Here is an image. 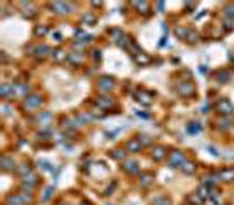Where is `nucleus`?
I'll return each mask as SVG.
<instances>
[{
  "mask_svg": "<svg viewBox=\"0 0 234 205\" xmlns=\"http://www.w3.org/2000/svg\"><path fill=\"white\" fill-rule=\"evenodd\" d=\"M42 103V98L37 97V95H33V97H28V100L25 102V107L27 109H33V107H39Z\"/></svg>",
  "mask_w": 234,
  "mask_h": 205,
  "instance_id": "obj_2",
  "label": "nucleus"
},
{
  "mask_svg": "<svg viewBox=\"0 0 234 205\" xmlns=\"http://www.w3.org/2000/svg\"><path fill=\"white\" fill-rule=\"evenodd\" d=\"M180 91L183 95H190V93H194V86L192 84H183V86H180Z\"/></svg>",
  "mask_w": 234,
  "mask_h": 205,
  "instance_id": "obj_11",
  "label": "nucleus"
},
{
  "mask_svg": "<svg viewBox=\"0 0 234 205\" xmlns=\"http://www.w3.org/2000/svg\"><path fill=\"white\" fill-rule=\"evenodd\" d=\"M227 14H229L231 18L234 16V7H227Z\"/></svg>",
  "mask_w": 234,
  "mask_h": 205,
  "instance_id": "obj_19",
  "label": "nucleus"
},
{
  "mask_svg": "<svg viewBox=\"0 0 234 205\" xmlns=\"http://www.w3.org/2000/svg\"><path fill=\"white\" fill-rule=\"evenodd\" d=\"M169 163L173 165V167H181L183 163H185V156H183V153L180 151H174L169 154Z\"/></svg>",
  "mask_w": 234,
  "mask_h": 205,
  "instance_id": "obj_1",
  "label": "nucleus"
},
{
  "mask_svg": "<svg viewBox=\"0 0 234 205\" xmlns=\"http://www.w3.org/2000/svg\"><path fill=\"white\" fill-rule=\"evenodd\" d=\"M181 170H183V172L185 174H194L196 172V165H194V163H183V165H181Z\"/></svg>",
  "mask_w": 234,
  "mask_h": 205,
  "instance_id": "obj_8",
  "label": "nucleus"
},
{
  "mask_svg": "<svg viewBox=\"0 0 234 205\" xmlns=\"http://www.w3.org/2000/svg\"><path fill=\"white\" fill-rule=\"evenodd\" d=\"M141 140H137V139H132V140L127 142V151H130V153H137V151H141Z\"/></svg>",
  "mask_w": 234,
  "mask_h": 205,
  "instance_id": "obj_3",
  "label": "nucleus"
},
{
  "mask_svg": "<svg viewBox=\"0 0 234 205\" xmlns=\"http://www.w3.org/2000/svg\"><path fill=\"white\" fill-rule=\"evenodd\" d=\"M220 126H222V128H229V126H231V121H229V119H222V121H220Z\"/></svg>",
  "mask_w": 234,
  "mask_h": 205,
  "instance_id": "obj_15",
  "label": "nucleus"
},
{
  "mask_svg": "<svg viewBox=\"0 0 234 205\" xmlns=\"http://www.w3.org/2000/svg\"><path fill=\"white\" fill-rule=\"evenodd\" d=\"M141 181H143V186H150L153 181V174H144L141 177Z\"/></svg>",
  "mask_w": 234,
  "mask_h": 205,
  "instance_id": "obj_12",
  "label": "nucleus"
},
{
  "mask_svg": "<svg viewBox=\"0 0 234 205\" xmlns=\"http://www.w3.org/2000/svg\"><path fill=\"white\" fill-rule=\"evenodd\" d=\"M46 32H48V28H39V30H37L39 35H41V33H46Z\"/></svg>",
  "mask_w": 234,
  "mask_h": 205,
  "instance_id": "obj_20",
  "label": "nucleus"
},
{
  "mask_svg": "<svg viewBox=\"0 0 234 205\" xmlns=\"http://www.w3.org/2000/svg\"><path fill=\"white\" fill-rule=\"evenodd\" d=\"M125 170H129V172H139L136 161H127L125 163Z\"/></svg>",
  "mask_w": 234,
  "mask_h": 205,
  "instance_id": "obj_10",
  "label": "nucleus"
},
{
  "mask_svg": "<svg viewBox=\"0 0 234 205\" xmlns=\"http://www.w3.org/2000/svg\"><path fill=\"white\" fill-rule=\"evenodd\" d=\"M136 61L137 63H143V65H146V63H150V58H148V56H144V54H137L136 56Z\"/></svg>",
  "mask_w": 234,
  "mask_h": 205,
  "instance_id": "obj_13",
  "label": "nucleus"
},
{
  "mask_svg": "<svg viewBox=\"0 0 234 205\" xmlns=\"http://www.w3.org/2000/svg\"><path fill=\"white\" fill-rule=\"evenodd\" d=\"M153 158H155L157 161L164 160V158H166V149H164V147H155V149H153Z\"/></svg>",
  "mask_w": 234,
  "mask_h": 205,
  "instance_id": "obj_7",
  "label": "nucleus"
},
{
  "mask_svg": "<svg viewBox=\"0 0 234 205\" xmlns=\"http://www.w3.org/2000/svg\"><path fill=\"white\" fill-rule=\"evenodd\" d=\"M153 205H171V202H169V198H166V196H158V198L153 200Z\"/></svg>",
  "mask_w": 234,
  "mask_h": 205,
  "instance_id": "obj_9",
  "label": "nucleus"
},
{
  "mask_svg": "<svg viewBox=\"0 0 234 205\" xmlns=\"http://www.w3.org/2000/svg\"><path fill=\"white\" fill-rule=\"evenodd\" d=\"M217 109H218V111H220L222 114H231V112L234 111L232 105H231L229 102H225V100H220V102L217 103Z\"/></svg>",
  "mask_w": 234,
  "mask_h": 205,
  "instance_id": "obj_4",
  "label": "nucleus"
},
{
  "mask_svg": "<svg viewBox=\"0 0 234 205\" xmlns=\"http://www.w3.org/2000/svg\"><path fill=\"white\" fill-rule=\"evenodd\" d=\"M176 33H178V37H183V35H187V30H181V28H178V30H176Z\"/></svg>",
  "mask_w": 234,
  "mask_h": 205,
  "instance_id": "obj_17",
  "label": "nucleus"
},
{
  "mask_svg": "<svg viewBox=\"0 0 234 205\" xmlns=\"http://www.w3.org/2000/svg\"><path fill=\"white\" fill-rule=\"evenodd\" d=\"M111 100H106V98H104V100H99V105H100V107H108V105H111Z\"/></svg>",
  "mask_w": 234,
  "mask_h": 205,
  "instance_id": "obj_14",
  "label": "nucleus"
},
{
  "mask_svg": "<svg viewBox=\"0 0 234 205\" xmlns=\"http://www.w3.org/2000/svg\"><path fill=\"white\" fill-rule=\"evenodd\" d=\"M113 79H111V77H102V79H100V81H99V88H100V90H104V91H108V90H111V88H113Z\"/></svg>",
  "mask_w": 234,
  "mask_h": 205,
  "instance_id": "obj_5",
  "label": "nucleus"
},
{
  "mask_svg": "<svg viewBox=\"0 0 234 205\" xmlns=\"http://www.w3.org/2000/svg\"><path fill=\"white\" fill-rule=\"evenodd\" d=\"M51 193H53V188H48V189H46V196H44V200H49V198H51Z\"/></svg>",
  "mask_w": 234,
  "mask_h": 205,
  "instance_id": "obj_16",
  "label": "nucleus"
},
{
  "mask_svg": "<svg viewBox=\"0 0 234 205\" xmlns=\"http://www.w3.org/2000/svg\"><path fill=\"white\" fill-rule=\"evenodd\" d=\"M218 177L223 179V181H232L234 179V170H220V172H218Z\"/></svg>",
  "mask_w": 234,
  "mask_h": 205,
  "instance_id": "obj_6",
  "label": "nucleus"
},
{
  "mask_svg": "<svg viewBox=\"0 0 234 205\" xmlns=\"http://www.w3.org/2000/svg\"><path fill=\"white\" fill-rule=\"evenodd\" d=\"M113 156H114V158H118V160H121V158H123V153H121V151H114Z\"/></svg>",
  "mask_w": 234,
  "mask_h": 205,
  "instance_id": "obj_18",
  "label": "nucleus"
}]
</instances>
